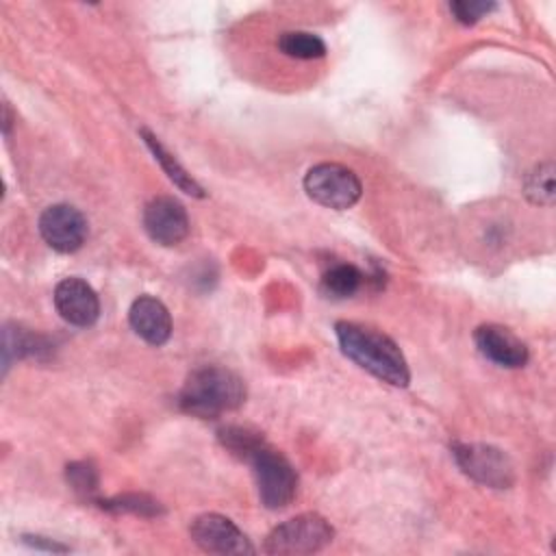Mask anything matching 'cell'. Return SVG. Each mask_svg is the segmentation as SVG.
<instances>
[{
    "label": "cell",
    "mask_w": 556,
    "mask_h": 556,
    "mask_svg": "<svg viewBox=\"0 0 556 556\" xmlns=\"http://www.w3.org/2000/svg\"><path fill=\"white\" fill-rule=\"evenodd\" d=\"M334 332L341 352L358 367L393 387L408 384L410 371L406 358L391 337L354 321H337Z\"/></svg>",
    "instance_id": "obj_1"
},
{
    "label": "cell",
    "mask_w": 556,
    "mask_h": 556,
    "mask_svg": "<svg viewBox=\"0 0 556 556\" xmlns=\"http://www.w3.org/2000/svg\"><path fill=\"white\" fill-rule=\"evenodd\" d=\"M245 402L243 380L219 365H204L185 380L178 404L185 413L208 419L239 408Z\"/></svg>",
    "instance_id": "obj_2"
},
{
    "label": "cell",
    "mask_w": 556,
    "mask_h": 556,
    "mask_svg": "<svg viewBox=\"0 0 556 556\" xmlns=\"http://www.w3.org/2000/svg\"><path fill=\"white\" fill-rule=\"evenodd\" d=\"M248 463L252 465L261 502L269 510L289 506L298 491V473L293 465L267 443H261L248 456Z\"/></svg>",
    "instance_id": "obj_3"
},
{
    "label": "cell",
    "mask_w": 556,
    "mask_h": 556,
    "mask_svg": "<svg viewBox=\"0 0 556 556\" xmlns=\"http://www.w3.org/2000/svg\"><path fill=\"white\" fill-rule=\"evenodd\" d=\"M334 536L332 526L317 513H302L276 526L265 543V554H313L324 549Z\"/></svg>",
    "instance_id": "obj_4"
},
{
    "label": "cell",
    "mask_w": 556,
    "mask_h": 556,
    "mask_svg": "<svg viewBox=\"0 0 556 556\" xmlns=\"http://www.w3.org/2000/svg\"><path fill=\"white\" fill-rule=\"evenodd\" d=\"M304 191L313 202L326 208L343 211L358 202L363 185L350 167L339 163H319L306 172Z\"/></svg>",
    "instance_id": "obj_5"
},
{
    "label": "cell",
    "mask_w": 556,
    "mask_h": 556,
    "mask_svg": "<svg viewBox=\"0 0 556 556\" xmlns=\"http://www.w3.org/2000/svg\"><path fill=\"white\" fill-rule=\"evenodd\" d=\"M452 456L460 471L478 484L508 489L515 482L513 460L500 447L486 443H454Z\"/></svg>",
    "instance_id": "obj_6"
},
{
    "label": "cell",
    "mask_w": 556,
    "mask_h": 556,
    "mask_svg": "<svg viewBox=\"0 0 556 556\" xmlns=\"http://www.w3.org/2000/svg\"><path fill=\"white\" fill-rule=\"evenodd\" d=\"M189 532L195 545H200L204 552H211V554L239 556V554L254 552L250 539L237 528V523L217 513H206L195 517Z\"/></svg>",
    "instance_id": "obj_7"
},
{
    "label": "cell",
    "mask_w": 556,
    "mask_h": 556,
    "mask_svg": "<svg viewBox=\"0 0 556 556\" xmlns=\"http://www.w3.org/2000/svg\"><path fill=\"white\" fill-rule=\"evenodd\" d=\"M39 232L52 250L70 254L85 243L87 219L78 208L70 204H54L41 213Z\"/></svg>",
    "instance_id": "obj_8"
},
{
    "label": "cell",
    "mask_w": 556,
    "mask_h": 556,
    "mask_svg": "<svg viewBox=\"0 0 556 556\" xmlns=\"http://www.w3.org/2000/svg\"><path fill=\"white\" fill-rule=\"evenodd\" d=\"M143 228L159 245H176L189 235V217L178 200L159 195L143 208Z\"/></svg>",
    "instance_id": "obj_9"
},
{
    "label": "cell",
    "mask_w": 556,
    "mask_h": 556,
    "mask_svg": "<svg viewBox=\"0 0 556 556\" xmlns=\"http://www.w3.org/2000/svg\"><path fill=\"white\" fill-rule=\"evenodd\" d=\"M473 341L478 352L500 367H523L528 363V345L508 328L484 324L476 328Z\"/></svg>",
    "instance_id": "obj_10"
},
{
    "label": "cell",
    "mask_w": 556,
    "mask_h": 556,
    "mask_svg": "<svg viewBox=\"0 0 556 556\" xmlns=\"http://www.w3.org/2000/svg\"><path fill=\"white\" fill-rule=\"evenodd\" d=\"M54 306L59 315L72 326H91L100 315V300L96 291L80 278H65L54 289Z\"/></svg>",
    "instance_id": "obj_11"
},
{
    "label": "cell",
    "mask_w": 556,
    "mask_h": 556,
    "mask_svg": "<svg viewBox=\"0 0 556 556\" xmlns=\"http://www.w3.org/2000/svg\"><path fill=\"white\" fill-rule=\"evenodd\" d=\"M128 321L132 330L150 345H163L172 334L169 311L161 300L152 295H139L130 304Z\"/></svg>",
    "instance_id": "obj_12"
},
{
    "label": "cell",
    "mask_w": 556,
    "mask_h": 556,
    "mask_svg": "<svg viewBox=\"0 0 556 556\" xmlns=\"http://www.w3.org/2000/svg\"><path fill=\"white\" fill-rule=\"evenodd\" d=\"M141 137H143L146 146L150 148V152H152L154 159L161 163V167L165 169V174L169 176V180H172L174 185H178L185 193H189V195H193V198H202V195H204L202 187L191 178V174H187V169L163 148V143H161L150 130L141 128Z\"/></svg>",
    "instance_id": "obj_13"
},
{
    "label": "cell",
    "mask_w": 556,
    "mask_h": 556,
    "mask_svg": "<svg viewBox=\"0 0 556 556\" xmlns=\"http://www.w3.org/2000/svg\"><path fill=\"white\" fill-rule=\"evenodd\" d=\"M363 285V274L350 263H337L324 271L319 289L330 300L352 298Z\"/></svg>",
    "instance_id": "obj_14"
},
{
    "label": "cell",
    "mask_w": 556,
    "mask_h": 556,
    "mask_svg": "<svg viewBox=\"0 0 556 556\" xmlns=\"http://www.w3.org/2000/svg\"><path fill=\"white\" fill-rule=\"evenodd\" d=\"M48 343L43 337L39 334H30L22 328H11L7 326L4 328V348H2V354H4V371L9 369L11 361L13 358H24V356H39L43 352H48Z\"/></svg>",
    "instance_id": "obj_15"
},
{
    "label": "cell",
    "mask_w": 556,
    "mask_h": 556,
    "mask_svg": "<svg viewBox=\"0 0 556 556\" xmlns=\"http://www.w3.org/2000/svg\"><path fill=\"white\" fill-rule=\"evenodd\" d=\"M278 48L282 54H287L291 59H302V61L319 59L326 54V43L317 35L304 33V30L282 33L278 37Z\"/></svg>",
    "instance_id": "obj_16"
},
{
    "label": "cell",
    "mask_w": 556,
    "mask_h": 556,
    "mask_svg": "<svg viewBox=\"0 0 556 556\" xmlns=\"http://www.w3.org/2000/svg\"><path fill=\"white\" fill-rule=\"evenodd\" d=\"M98 504L111 513H132V515H141V517H156L163 515V506L143 493H124V495H115L111 500H98Z\"/></svg>",
    "instance_id": "obj_17"
},
{
    "label": "cell",
    "mask_w": 556,
    "mask_h": 556,
    "mask_svg": "<svg viewBox=\"0 0 556 556\" xmlns=\"http://www.w3.org/2000/svg\"><path fill=\"white\" fill-rule=\"evenodd\" d=\"M217 437L226 450H230L232 454H237L239 458H245V460L261 443H265L258 432L243 428V426H224V428H219Z\"/></svg>",
    "instance_id": "obj_18"
},
{
    "label": "cell",
    "mask_w": 556,
    "mask_h": 556,
    "mask_svg": "<svg viewBox=\"0 0 556 556\" xmlns=\"http://www.w3.org/2000/svg\"><path fill=\"white\" fill-rule=\"evenodd\" d=\"M65 478L67 484L80 495V497H93L98 491V469L93 463L89 460H78V463H70L65 467Z\"/></svg>",
    "instance_id": "obj_19"
},
{
    "label": "cell",
    "mask_w": 556,
    "mask_h": 556,
    "mask_svg": "<svg viewBox=\"0 0 556 556\" xmlns=\"http://www.w3.org/2000/svg\"><path fill=\"white\" fill-rule=\"evenodd\" d=\"M526 195L534 204H552V200H554V167H552V163L539 165L528 176Z\"/></svg>",
    "instance_id": "obj_20"
},
{
    "label": "cell",
    "mask_w": 556,
    "mask_h": 556,
    "mask_svg": "<svg viewBox=\"0 0 556 556\" xmlns=\"http://www.w3.org/2000/svg\"><path fill=\"white\" fill-rule=\"evenodd\" d=\"M495 9L493 2H467V0H458V2H452L450 4V11L454 13V17L469 26V24H476L478 20H482L486 13H491Z\"/></svg>",
    "instance_id": "obj_21"
}]
</instances>
